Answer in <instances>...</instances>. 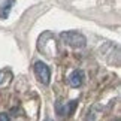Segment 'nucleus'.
<instances>
[{
	"label": "nucleus",
	"mask_w": 121,
	"mask_h": 121,
	"mask_svg": "<svg viewBox=\"0 0 121 121\" xmlns=\"http://www.w3.org/2000/svg\"><path fill=\"white\" fill-rule=\"evenodd\" d=\"M60 38L64 40V43H67L69 46L72 48H84L87 45V39L85 36L79 31H75V30H70V31H63L60 33Z\"/></svg>",
	"instance_id": "1"
},
{
	"label": "nucleus",
	"mask_w": 121,
	"mask_h": 121,
	"mask_svg": "<svg viewBox=\"0 0 121 121\" xmlns=\"http://www.w3.org/2000/svg\"><path fill=\"white\" fill-rule=\"evenodd\" d=\"M0 121H9V115L6 112H2L0 114Z\"/></svg>",
	"instance_id": "6"
},
{
	"label": "nucleus",
	"mask_w": 121,
	"mask_h": 121,
	"mask_svg": "<svg viewBox=\"0 0 121 121\" xmlns=\"http://www.w3.org/2000/svg\"><path fill=\"white\" fill-rule=\"evenodd\" d=\"M45 121H52V120H49V118H46V120H45Z\"/></svg>",
	"instance_id": "7"
},
{
	"label": "nucleus",
	"mask_w": 121,
	"mask_h": 121,
	"mask_svg": "<svg viewBox=\"0 0 121 121\" xmlns=\"http://www.w3.org/2000/svg\"><path fill=\"white\" fill-rule=\"evenodd\" d=\"M115 121H120V120H115Z\"/></svg>",
	"instance_id": "8"
},
{
	"label": "nucleus",
	"mask_w": 121,
	"mask_h": 121,
	"mask_svg": "<svg viewBox=\"0 0 121 121\" xmlns=\"http://www.w3.org/2000/svg\"><path fill=\"white\" fill-rule=\"evenodd\" d=\"M76 106H78V100H72L67 106H64V114L69 115V117H70V115H73V112H75V109H76Z\"/></svg>",
	"instance_id": "5"
},
{
	"label": "nucleus",
	"mask_w": 121,
	"mask_h": 121,
	"mask_svg": "<svg viewBox=\"0 0 121 121\" xmlns=\"http://www.w3.org/2000/svg\"><path fill=\"white\" fill-rule=\"evenodd\" d=\"M84 78H85V75H84L82 70H73L70 73V76H69V84L73 88H78L84 84Z\"/></svg>",
	"instance_id": "3"
},
{
	"label": "nucleus",
	"mask_w": 121,
	"mask_h": 121,
	"mask_svg": "<svg viewBox=\"0 0 121 121\" xmlns=\"http://www.w3.org/2000/svg\"><path fill=\"white\" fill-rule=\"evenodd\" d=\"M35 75L36 78L43 84V85H48L49 81H51V72H49V67L46 66L45 63L42 61H36L35 63Z\"/></svg>",
	"instance_id": "2"
},
{
	"label": "nucleus",
	"mask_w": 121,
	"mask_h": 121,
	"mask_svg": "<svg viewBox=\"0 0 121 121\" xmlns=\"http://www.w3.org/2000/svg\"><path fill=\"white\" fill-rule=\"evenodd\" d=\"M12 4H13V0H9L8 3H4L2 9H0V18H6L9 15V12H11V8H12Z\"/></svg>",
	"instance_id": "4"
}]
</instances>
